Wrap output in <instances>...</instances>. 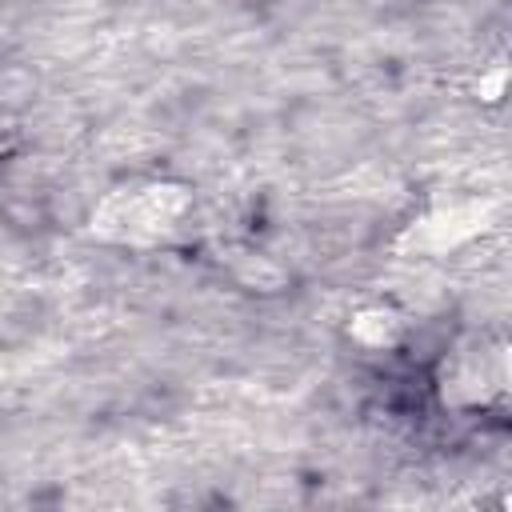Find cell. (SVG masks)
I'll return each mask as SVG.
<instances>
[{"instance_id":"1","label":"cell","mask_w":512,"mask_h":512,"mask_svg":"<svg viewBox=\"0 0 512 512\" xmlns=\"http://www.w3.org/2000/svg\"><path fill=\"white\" fill-rule=\"evenodd\" d=\"M192 208V192L184 184L152 180L108 192L92 212V232L112 244H148L168 236L184 212Z\"/></svg>"},{"instance_id":"2","label":"cell","mask_w":512,"mask_h":512,"mask_svg":"<svg viewBox=\"0 0 512 512\" xmlns=\"http://www.w3.org/2000/svg\"><path fill=\"white\" fill-rule=\"evenodd\" d=\"M488 224V204L484 200H456V204H436L424 216H416L400 236L396 252L404 256H444L476 240Z\"/></svg>"},{"instance_id":"3","label":"cell","mask_w":512,"mask_h":512,"mask_svg":"<svg viewBox=\"0 0 512 512\" xmlns=\"http://www.w3.org/2000/svg\"><path fill=\"white\" fill-rule=\"evenodd\" d=\"M508 392V352L504 344L456 352L440 368V396L452 408H484Z\"/></svg>"},{"instance_id":"4","label":"cell","mask_w":512,"mask_h":512,"mask_svg":"<svg viewBox=\"0 0 512 512\" xmlns=\"http://www.w3.org/2000/svg\"><path fill=\"white\" fill-rule=\"evenodd\" d=\"M404 316L392 308V304H384V300H376V304H360L352 316H348V336L360 344V348H372V352H388V348H396L400 340H404Z\"/></svg>"},{"instance_id":"5","label":"cell","mask_w":512,"mask_h":512,"mask_svg":"<svg viewBox=\"0 0 512 512\" xmlns=\"http://www.w3.org/2000/svg\"><path fill=\"white\" fill-rule=\"evenodd\" d=\"M504 84H508V68L504 64H492L488 72H480V88L476 92H480L484 104H496L504 96Z\"/></svg>"},{"instance_id":"6","label":"cell","mask_w":512,"mask_h":512,"mask_svg":"<svg viewBox=\"0 0 512 512\" xmlns=\"http://www.w3.org/2000/svg\"><path fill=\"white\" fill-rule=\"evenodd\" d=\"M16 140H20L16 128H12V124H0V156H8V152L16 148Z\"/></svg>"}]
</instances>
